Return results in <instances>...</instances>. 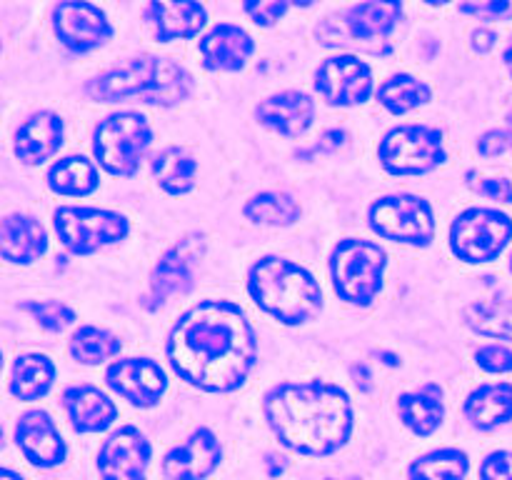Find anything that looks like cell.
<instances>
[{"instance_id":"obj_12","label":"cell","mask_w":512,"mask_h":480,"mask_svg":"<svg viewBox=\"0 0 512 480\" xmlns=\"http://www.w3.org/2000/svg\"><path fill=\"white\" fill-rule=\"evenodd\" d=\"M55 35L73 53H88L108 43L113 28L100 8L88 0H63L53 10Z\"/></svg>"},{"instance_id":"obj_9","label":"cell","mask_w":512,"mask_h":480,"mask_svg":"<svg viewBox=\"0 0 512 480\" xmlns=\"http://www.w3.org/2000/svg\"><path fill=\"white\" fill-rule=\"evenodd\" d=\"M370 228L395 243L430 245L435 238L433 208L418 195H388L370 205Z\"/></svg>"},{"instance_id":"obj_43","label":"cell","mask_w":512,"mask_h":480,"mask_svg":"<svg viewBox=\"0 0 512 480\" xmlns=\"http://www.w3.org/2000/svg\"><path fill=\"white\" fill-rule=\"evenodd\" d=\"M495 40H498V35H495L493 30H475L473 48L478 50V53H488V50L495 45Z\"/></svg>"},{"instance_id":"obj_49","label":"cell","mask_w":512,"mask_h":480,"mask_svg":"<svg viewBox=\"0 0 512 480\" xmlns=\"http://www.w3.org/2000/svg\"><path fill=\"white\" fill-rule=\"evenodd\" d=\"M510 270H512V258H510Z\"/></svg>"},{"instance_id":"obj_27","label":"cell","mask_w":512,"mask_h":480,"mask_svg":"<svg viewBox=\"0 0 512 480\" xmlns=\"http://www.w3.org/2000/svg\"><path fill=\"white\" fill-rule=\"evenodd\" d=\"M55 378V365L45 355H23L15 360L13 375H10V390L18 400H40L50 390Z\"/></svg>"},{"instance_id":"obj_1","label":"cell","mask_w":512,"mask_h":480,"mask_svg":"<svg viewBox=\"0 0 512 480\" xmlns=\"http://www.w3.org/2000/svg\"><path fill=\"white\" fill-rule=\"evenodd\" d=\"M175 373L208 393L240 388L258 360V338L243 310L228 300H205L175 323L168 340Z\"/></svg>"},{"instance_id":"obj_7","label":"cell","mask_w":512,"mask_h":480,"mask_svg":"<svg viewBox=\"0 0 512 480\" xmlns=\"http://www.w3.org/2000/svg\"><path fill=\"white\" fill-rule=\"evenodd\" d=\"M512 238V220L500 210L470 208L450 228V248L468 263L500 258Z\"/></svg>"},{"instance_id":"obj_11","label":"cell","mask_w":512,"mask_h":480,"mask_svg":"<svg viewBox=\"0 0 512 480\" xmlns=\"http://www.w3.org/2000/svg\"><path fill=\"white\" fill-rule=\"evenodd\" d=\"M315 88L328 105H358L373 93V73L370 65L355 55H338L320 63L315 73Z\"/></svg>"},{"instance_id":"obj_47","label":"cell","mask_w":512,"mask_h":480,"mask_svg":"<svg viewBox=\"0 0 512 480\" xmlns=\"http://www.w3.org/2000/svg\"><path fill=\"white\" fill-rule=\"evenodd\" d=\"M425 3H428V5H445V3H450V0H425Z\"/></svg>"},{"instance_id":"obj_29","label":"cell","mask_w":512,"mask_h":480,"mask_svg":"<svg viewBox=\"0 0 512 480\" xmlns=\"http://www.w3.org/2000/svg\"><path fill=\"white\" fill-rule=\"evenodd\" d=\"M155 180L170 195H185L193 190L198 163L180 148H165L153 163Z\"/></svg>"},{"instance_id":"obj_46","label":"cell","mask_w":512,"mask_h":480,"mask_svg":"<svg viewBox=\"0 0 512 480\" xmlns=\"http://www.w3.org/2000/svg\"><path fill=\"white\" fill-rule=\"evenodd\" d=\"M293 5H298V8H310V5L315 3V0H290Z\"/></svg>"},{"instance_id":"obj_33","label":"cell","mask_w":512,"mask_h":480,"mask_svg":"<svg viewBox=\"0 0 512 480\" xmlns=\"http://www.w3.org/2000/svg\"><path fill=\"white\" fill-rule=\"evenodd\" d=\"M120 348H123V343L113 333L95 328V325H83L80 330H75L73 340H70V353L78 363L85 365L103 363V360L118 355Z\"/></svg>"},{"instance_id":"obj_38","label":"cell","mask_w":512,"mask_h":480,"mask_svg":"<svg viewBox=\"0 0 512 480\" xmlns=\"http://www.w3.org/2000/svg\"><path fill=\"white\" fill-rule=\"evenodd\" d=\"M475 360L488 373H510L512 370V350L505 345H485L475 353Z\"/></svg>"},{"instance_id":"obj_22","label":"cell","mask_w":512,"mask_h":480,"mask_svg":"<svg viewBox=\"0 0 512 480\" xmlns=\"http://www.w3.org/2000/svg\"><path fill=\"white\" fill-rule=\"evenodd\" d=\"M253 50V38L230 23L218 25L200 40V58L208 70H240Z\"/></svg>"},{"instance_id":"obj_20","label":"cell","mask_w":512,"mask_h":480,"mask_svg":"<svg viewBox=\"0 0 512 480\" xmlns=\"http://www.w3.org/2000/svg\"><path fill=\"white\" fill-rule=\"evenodd\" d=\"M63 405L68 410L70 425L78 433H100V430H108L113 420L118 418V408H115L113 400L103 390L88 383L65 390Z\"/></svg>"},{"instance_id":"obj_36","label":"cell","mask_w":512,"mask_h":480,"mask_svg":"<svg viewBox=\"0 0 512 480\" xmlns=\"http://www.w3.org/2000/svg\"><path fill=\"white\" fill-rule=\"evenodd\" d=\"M288 5L290 0H243V8L245 13L253 18V23L258 25H273L288 13Z\"/></svg>"},{"instance_id":"obj_2","label":"cell","mask_w":512,"mask_h":480,"mask_svg":"<svg viewBox=\"0 0 512 480\" xmlns=\"http://www.w3.org/2000/svg\"><path fill=\"white\" fill-rule=\"evenodd\" d=\"M263 413L285 448L310 458L335 453L353 433L348 393L323 380L278 385L265 395Z\"/></svg>"},{"instance_id":"obj_42","label":"cell","mask_w":512,"mask_h":480,"mask_svg":"<svg viewBox=\"0 0 512 480\" xmlns=\"http://www.w3.org/2000/svg\"><path fill=\"white\" fill-rule=\"evenodd\" d=\"M345 140H348L345 130H328V133H323L320 143L315 145V150H340L345 145Z\"/></svg>"},{"instance_id":"obj_16","label":"cell","mask_w":512,"mask_h":480,"mask_svg":"<svg viewBox=\"0 0 512 480\" xmlns=\"http://www.w3.org/2000/svg\"><path fill=\"white\" fill-rule=\"evenodd\" d=\"M223 450L213 430L198 428L183 445H175L163 460L168 480H205L220 465Z\"/></svg>"},{"instance_id":"obj_18","label":"cell","mask_w":512,"mask_h":480,"mask_svg":"<svg viewBox=\"0 0 512 480\" xmlns=\"http://www.w3.org/2000/svg\"><path fill=\"white\" fill-rule=\"evenodd\" d=\"M145 18L153 25L160 43L195 38L208 23V13L198 0H150Z\"/></svg>"},{"instance_id":"obj_26","label":"cell","mask_w":512,"mask_h":480,"mask_svg":"<svg viewBox=\"0 0 512 480\" xmlns=\"http://www.w3.org/2000/svg\"><path fill=\"white\" fill-rule=\"evenodd\" d=\"M465 418L475 428H498L512 420V383L480 385L465 400Z\"/></svg>"},{"instance_id":"obj_48","label":"cell","mask_w":512,"mask_h":480,"mask_svg":"<svg viewBox=\"0 0 512 480\" xmlns=\"http://www.w3.org/2000/svg\"><path fill=\"white\" fill-rule=\"evenodd\" d=\"M330 480H333V478H330ZM348 480H358V478H348Z\"/></svg>"},{"instance_id":"obj_4","label":"cell","mask_w":512,"mask_h":480,"mask_svg":"<svg viewBox=\"0 0 512 480\" xmlns=\"http://www.w3.org/2000/svg\"><path fill=\"white\" fill-rule=\"evenodd\" d=\"M88 93L103 103L140 98L153 105H175L188 98L190 75L175 60L143 55L88 83Z\"/></svg>"},{"instance_id":"obj_5","label":"cell","mask_w":512,"mask_h":480,"mask_svg":"<svg viewBox=\"0 0 512 480\" xmlns=\"http://www.w3.org/2000/svg\"><path fill=\"white\" fill-rule=\"evenodd\" d=\"M385 250L370 240H340L333 250L330 273L335 293L355 305H370L383 288Z\"/></svg>"},{"instance_id":"obj_10","label":"cell","mask_w":512,"mask_h":480,"mask_svg":"<svg viewBox=\"0 0 512 480\" xmlns=\"http://www.w3.org/2000/svg\"><path fill=\"white\" fill-rule=\"evenodd\" d=\"M53 225L60 243L75 255H88L103 245L118 243L130 230L128 220L113 210L70 208V205L55 210Z\"/></svg>"},{"instance_id":"obj_23","label":"cell","mask_w":512,"mask_h":480,"mask_svg":"<svg viewBox=\"0 0 512 480\" xmlns=\"http://www.w3.org/2000/svg\"><path fill=\"white\" fill-rule=\"evenodd\" d=\"M48 250L43 225L30 215H8L0 223V253L8 263H33Z\"/></svg>"},{"instance_id":"obj_30","label":"cell","mask_w":512,"mask_h":480,"mask_svg":"<svg viewBox=\"0 0 512 480\" xmlns=\"http://www.w3.org/2000/svg\"><path fill=\"white\" fill-rule=\"evenodd\" d=\"M465 323L488 338L512 340V298L478 300L465 310Z\"/></svg>"},{"instance_id":"obj_37","label":"cell","mask_w":512,"mask_h":480,"mask_svg":"<svg viewBox=\"0 0 512 480\" xmlns=\"http://www.w3.org/2000/svg\"><path fill=\"white\" fill-rule=\"evenodd\" d=\"M512 10V0H463L460 13L475 15L483 20H503Z\"/></svg>"},{"instance_id":"obj_24","label":"cell","mask_w":512,"mask_h":480,"mask_svg":"<svg viewBox=\"0 0 512 480\" xmlns=\"http://www.w3.org/2000/svg\"><path fill=\"white\" fill-rule=\"evenodd\" d=\"M403 15V0H365L345 15V28L355 40H385Z\"/></svg>"},{"instance_id":"obj_8","label":"cell","mask_w":512,"mask_h":480,"mask_svg":"<svg viewBox=\"0 0 512 480\" xmlns=\"http://www.w3.org/2000/svg\"><path fill=\"white\" fill-rule=\"evenodd\" d=\"M380 163L393 175H423L445 160L443 133L428 125H403L383 138Z\"/></svg>"},{"instance_id":"obj_35","label":"cell","mask_w":512,"mask_h":480,"mask_svg":"<svg viewBox=\"0 0 512 480\" xmlns=\"http://www.w3.org/2000/svg\"><path fill=\"white\" fill-rule=\"evenodd\" d=\"M20 308L30 310V313L40 320V325L48 330H63L75 320L73 310L63 303H55V300H43V303H23Z\"/></svg>"},{"instance_id":"obj_17","label":"cell","mask_w":512,"mask_h":480,"mask_svg":"<svg viewBox=\"0 0 512 480\" xmlns=\"http://www.w3.org/2000/svg\"><path fill=\"white\" fill-rule=\"evenodd\" d=\"M15 440H18V448L25 460L38 468H55L63 463L65 453H68L58 425L45 410L25 413L15 428Z\"/></svg>"},{"instance_id":"obj_15","label":"cell","mask_w":512,"mask_h":480,"mask_svg":"<svg viewBox=\"0 0 512 480\" xmlns=\"http://www.w3.org/2000/svg\"><path fill=\"white\" fill-rule=\"evenodd\" d=\"M105 380L115 393L123 395L138 408H153L155 403H160L165 385H168L163 368L148 358L118 360L108 368Z\"/></svg>"},{"instance_id":"obj_28","label":"cell","mask_w":512,"mask_h":480,"mask_svg":"<svg viewBox=\"0 0 512 480\" xmlns=\"http://www.w3.org/2000/svg\"><path fill=\"white\" fill-rule=\"evenodd\" d=\"M98 170L83 155L58 160L48 173V185L58 195H90L98 188Z\"/></svg>"},{"instance_id":"obj_34","label":"cell","mask_w":512,"mask_h":480,"mask_svg":"<svg viewBox=\"0 0 512 480\" xmlns=\"http://www.w3.org/2000/svg\"><path fill=\"white\" fill-rule=\"evenodd\" d=\"M245 218L263 225H290L300 218V203L288 193H260L245 205Z\"/></svg>"},{"instance_id":"obj_40","label":"cell","mask_w":512,"mask_h":480,"mask_svg":"<svg viewBox=\"0 0 512 480\" xmlns=\"http://www.w3.org/2000/svg\"><path fill=\"white\" fill-rule=\"evenodd\" d=\"M510 145H512V133H508V130H490V133H485L483 138H480L478 150L485 155V158H495V155L505 153Z\"/></svg>"},{"instance_id":"obj_3","label":"cell","mask_w":512,"mask_h":480,"mask_svg":"<svg viewBox=\"0 0 512 480\" xmlns=\"http://www.w3.org/2000/svg\"><path fill=\"white\" fill-rule=\"evenodd\" d=\"M248 290L265 313L283 320L285 325L313 320L323 308V290L318 280L303 265L278 255H268L250 268Z\"/></svg>"},{"instance_id":"obj_13","label":"cell","mask_w":512,"mask_h":480,"mask_svg":"<svg viewBox=\"0 0 512 480\" xmlns=\"http://www.w3.org/2000/svg\"><path fill=\"white\" fill-rule=\"evenodd\" d=\"M150 443L133 425L115 430L98 455V473L103 480H148Z\"/></svg>"},{"instance_id":"obj_6","label":"cell","mask_w":512,"mask_h":480,"mask_svg":"<svg viewBox=\"0 0 512 480\" xmlns=\"http://www.w3.org/2000/svg\"><path fill=\"white\" fill-rule=\"evenodd\" d=\"M153 133L140 113H115L95 128L93 153L110 175H133L140 168Z\"/></svg>"},{"instance_id":"obj_45","label":"cell","mask_w":512,"mask_h":480,"mask_svg":"<svg viewBox=\"0 0 512 480\" xmlns=\"http://www.w3.org/2000/svg\"><path fill=\"white\" fill-rule=\"evenodd\" d=\"M505 65H508V70H510V75H512V43L508 45V50H505Z\"/></svg>"},{"instance_id":"obj_19","label":"cell","mask_w":512,"mask_h":480,"mask_svg":"<svg viewBox=\"0 0 512 480\" xmlns=\"http://www.w3.org/2000/svg\"><path fill=\"white\" fill-rule=\"evenodd\" d=\"M255 115H258V120L265 128L275 130V133L285 135V138H298L313 123L315 105L310 95L298 93V90H285V93L263 100L255 108Z\"/></svg>"},{"instance_id":"obj_44","label":"cell","mask_w":512,"mask_h":480,"mask_svg":"<svg viewBox=\"0 0 512 480\" xmlns=\"http://www.w3.org/2000/svg\"><path fill=\"white\" fill-rule=\"evenodd\" d=\"M0 480H23V478H20L18 473H13V470H8V468H5L3 473H0Z\"/></svg>"},{"instance_id":"obj_31","label":"cell","mask_w":512,"mask_h":480,"mask_svg":"<svg viewBox=\"0 0 512 480\" xmlns=\"http://www.w3.org/2000/svg\"><path fill=\"white\" fill-rule=\"evenodd\" d=\"M470 458L460 448H440L410 465V480H465Z\"/></svg>"},{"instance_id":"obj_25","label":"cell","mask_w":512,"mask_h":480,"mask_svg":"<svg viewBox=\"0 0 512 480\" xmlns=\"http://www.w3.org/2000/svg\"><path fill=\"white\" fill-rule=\"evenodd\" d=\"M398 413L400 420L413 430L415 435H430L440 428L443 423V390L440 385L428 383L423 388L413 390V393H405L398 400Z\"/></svg>"},{"instance_id":"obj_41","label":"cell","mask_w":512,"mask_h":480,"mask_svg":"<svg viewBox=\"0 0 512 480\" xmlns=\"http://www.w3.org/2000/svg\"><path fill=\"white\" fill-rule=\"evenodd\" d=\"M480 195L493 200H503V203H512V183L503 178H483L478 185H475Z\"/></svg>"},{"instance_id":"obj_14","label":"cell","mask_w":512,"mask_h":480,"mask_svg":"<svg viewBox=\"0 0 512 480\" xmlns=\"http://www.w3.org/2000/svg\"><path fill=\"white\" fill-rule=\"evenodd\" d=\"M205 243L200 235H188L175 243L168 253L160 258L153 273V290H150V308L163 305L170 295L185 293L193 285V270L203 258Z\"/></svg>"},{"instance_id":"obj_32","label":"cell","mask_w":512,"mask_h":480,"mask_svg":"<svg viewBox=\"0 0 512 480\" xmlns=\"http://www.w3.org/2000/svg\"><path fill=\"white\" fill-rule=\"evenodd\" d=\"M378 100L393 115H403L408 110L418 108V105L428 103L430 88L423 80L413 78V75H393V78H388L380 85Z\"/></svg>"},{"instance_id":"obj_21","label":"cell","mask_w":512,"mask_h":480,"mask_svg":"<svg viewBox=\"0 0 512 480\" xmlns=\"http://www.w3.org/2000/svg\"><path fill=\"white\" fill-rule=\"evenodd\" d=\"M63 145V120L50 110L30 115L15 135V155L25 165L45 163Z\"/></svg>"},{"instance_id":"obj_39","label":"cell","mask_w":512,"mask_h":480,"mask_svg":"<svg viewBox=\"0 0 512 480\" xmlns=\"http://www.w3.org/2000/svg\"><path fill=\"white\" fill-rule=\"evenodd\" d=\"M480 480H512V450H495L480 465Z\"/></svg>"}]
</instances>
